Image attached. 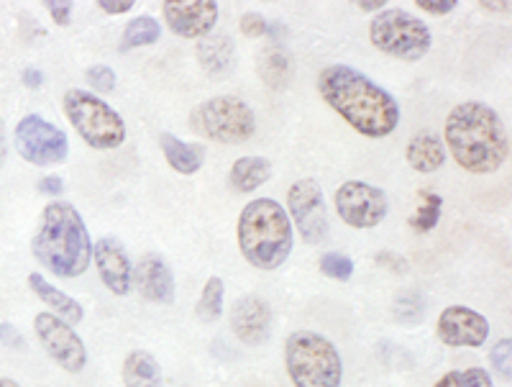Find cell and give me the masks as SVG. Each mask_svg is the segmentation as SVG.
I'll return each instance as SVG.
<instances>
[{"mask_svg":"<svg viewBox=\"0 0 512 387\" xmlns=\"http://www.w3.org/2000/svg\"><path fill=\"white\" fill-rule=\"evenodd\" d=\"M318 93L361 136L382 139L400 126L397 100L354 67H326L318 75Z\"/></svg>","mask_w":512,"mask_h":387,"instance_id":"cell-1","label":"cell"},{"mask_svg":"<svg viewBox=\"0 0 512 387\" xmlns=\"http://www.w3.org/2000/svg\"><path fill=\"white\" fill-rule=\"evenodd\" d=\"M443 147L461 170L472 175H492L510 157V139L502 118L479 100H466L448 113Z\"/></svg>","mask_w":512,"mask_h":387,"instance_id":"cell-2","label":"cell"},{"mask_svg":"<svg viewBox=\"0 0 512 387\" xmlns=\"http://www.w3.org/2000/svg\"><path fill=\"white\" fill-rule=\"evenodd\" d=\"M31 252L57 277H80L93 259L88 229L70 203H49L31 239Z\"/></svg>","mask_w":512,"mask_h":387,"instance_id":"cell-3","label":"cell"},{"mask_svg":"<svg viewBox=\"0 0 512 387\" xmlns=\"http://www.w3.org/2000/svg\"><path fill=\"white\" fill-rule=\"evenodd\" d=\"M239 249L256 270L272 272L292 252V221L272 198H256L241 211Z\"/></svg>","mask_w":512,"mask_h":387,"instance_id":"cell-4","label":"cell"},{"mask_svg":"<svg viewBox=\"0 0 512 387\" xmlns=\"http://www.w3.org/2000/svg\"><path fill=\"white\" fill-rule=\"evenodd\" d=\"M285 367L295 387H341L344 364L336 346L315 331L290 334L285 344Z\"/></svg>","mask_w":512,"mask_h":387,"instance_id":"cell-5","label":"cell"},{"mask_svg":"<svg viewBox=\"0 0 512 387\" xmlns=\"http://www.w3.org/2000/svg\"><path fill=\"white\" fill-rule=\"evenodd\" d=\"M62 108L72 129L93 149H116L126 141V124L105 100L90 90H67Z\"/></svg>","mask_w":512,"mask_h":387,"instance_id":"cell-6","label":"cell"},{"mask_svg":"<svg viewBox=\"0 0 512 387\" xmlns=\"http://www.w3.org/2000/svg\"><path fill=\"white\" fill-rule=\"evenodd\" d=\"M190 129L218 144H244L254 136V111L236 95H216L203 100L190 113Z\"/></svg>","mask_w":512,"mask_h":387,"instance_id":"cell-7","label":"cell"},{"mask_svg":"<svg viewBox=\"0 0 512 387\" xmlns=\"http://www.w3.org/2000/svg\"><path fill=\"white\" fill-rule=\"evenodd\" d=\"M369 39L379 52L390 54L405 62H418L431 52L433 36L431 29L420 21L418 16L400 8L379 11L369 24Z\"/></svg>","mask_w":512,"mask_h":387,"instance_id":"cell-8","label":"cell"},{"mask_svg":"<svg viewBox=\"0 0 512 387\" xmlns=\"http://www.w3.org/2000/svg\"><path fill=\"white\" fill-rule=\"evenodd\" d=\"M13 144H16V152L36 167L59 165L70 154L67 134L36 113L18 121L13 131Z\"/></svg>","mask_w":512,"mask_h":387,"instance_id":"cell-9","label":"cell"},{"mask_svg":"<svg viewBox=\"0 0 512 387\" xmlns=\"http://www.w3.org/2000/svg\"><path fill=\"white\" fill-rule=\"evenodd\" d=\"M333 203H336L338 218L349 223L351 229H374L390 211V200H387L384 190L361 180L344 182L336 190Z\"/></svg>","mask_w":512,"mask_h":387,"instance_id":"cell-10","label":"cell"},{"mask_svg":"<svg viewBox=\"0 0 512 387\" xmlns=\"http://www.w3.org/2000/svg\"><path fill=\"white\" fill-rule=\"evenodd\" d=\"M34 331L39 344L44 346V352L54 359V362L67 370L70 375L85 370L88 364V349L82 344L80 336L75 334L70 323L57 318L54 313H39L34 318Z\"/></svg>","mask_w":512,"mask_h":387,"instance_id":"cell-11","label":"cell"},{"mask_svg":"<svg viewBox=\"0 0 512 387\" xmlns=\"http://www.w3.org/2000/svg\"><path fill=\"white\" fill-rule=\"evenodd\" d=\"M287 216L308 244H320L328 236V213L323 190L315 180H297L287 193Z\"/></svg>","mask_w":512,"mask_h":387,"instance_id":"cell-12","label":"cell"},{"mask_svg":"<svg viewBox=\"0 0 512 387\" xmlns=\"http://www.w3.org/2000/svg\"><path fill=\"white\" fill-rule=\"evenodd\" d=\"M162 16L172 34L182 39H205L218 24V3L213 0H167Z\"/></svg>","mask_w":512,"mask_h":387,"instance_id":"cell-13","label":"cell"},{"mask_svg":"<svg viewBox=\"0 0 512 387\" xmlns=\"http://www.w3.org/2000/svg\"><path fill=\"white\" fill-rule=\"evenodd\" d=\"M438 339L446 346H469L477 349L489 339V321L482 313L466 308V305H448L438 316Z\"/></svg>","mask_w":512,"mask_h":387,"instance_id":"cell-14","label":"cell"},{"mask_svg":"<svg viewBox=\"0 0 512 387\" xmlns=\"http://www.w3.org/2000/svg\"><path fill=\"white\" fill-rule=\"evenodd\" d=\"M231 329L246 346H259L272 334V308L264 298L246 295L236 300L231 311Z\"/></svg>","mask_w":512,"mask_h":387,"instance_id":"cell-15","label":"cell"},{"mask_svg":"<svg viewBox=\"0 0 512 387\" xmlns=\"http://www.w3.org/2000/svg\"><path fill=\"white\" fill-rule=\"evenodd\" d=\"M93 259L105 288L111 290L113 295H121V298L131 293V288H134V267H131L126 252H123L116 239H111V236L100 239L93 247Z\"/></svg>","mask_w":512,"mask_h":387,"instance_id":"cell-16","label":"cell"},{"mask_svg":"<svg viewBox=\"0 0 512 387\" xmlns=\"http://www.w3.org/2000/svg\"><path fill=\"white\" fill-rule=\"evenodd\" d=\"M134 285L149 303L169 305L175 300V277L162 257L144 254L134 267Z\"/></svg>","mask_w":512,"mask_h":387,"instance_id":"cell-17","label":"cell"},{"mask_svg":"<svg viewBox=\"0 0 512 387\" xmlns=\"http://www.w3.org/2000/svg\"><path fill=\"white\" fill-rule=\"evenodd\" d=\"M195 54H198L200 67H203L210 77H216V80L231 75L233 62H236V47H233L231 39L223 34L200 39Z\"/></svg>","mask_w":512,"mask_h":387,"instance_id":"cell-18","label":"cell"},{"mask_svg":"<svg viewBox=\"0 0 512 387\" xmlns=\"http://www.w3.org/2000/svg\"><path fill=\"white\" fill-rule=\"evenodd\" d=\"M405 157H408V165L415 172H436L441 170L443 162H446V147H443L441 136L433 134V131H420L413 139L408 141L405 147Z\"/></svg>","mask_w":512,"mask_h":387,"instance_id":"cell-19","label":"cell"},{"mask_svg":"<svg viewBox=\"0 0 512 387\" xmlns=\"http://www.w3.org/2000/svg\"><path fill=\"white\" fill-rule=\"evenodd\" d=\"M29 288H31V293L39 295L41 303H47L49 308H52L54 316L62 318V321H67L70 326L80 323L82 316H85L82 305L77 303L75 298H70L67 293H62L59 288H54L52 282L44 280L39 272H31V275H29Z\"/></svg>","mask_w":512,"mask_h":387,"instance_id":"cell-20","label":"cell"},{"mask_svg":"<svg viewBox=\"0 0 512 387\" xmlns=\"http://www.w3.org/2000/svg\"><path fill=\"white\" fill-rule=\"evenodd\" d=\"M159 147H162L167 165L180 175H195L205 162V149L200 144H187L175 134L159 136Z\"/></svg>","mask_w":512,"mask_h":387,"instance_id":"cell-21","label":"cell"},{"mask_svg":"<svg viewBox=\"0 0 512 387\" xmlns=\"http://www.w3.org/2000/svg\"><path fill=\"white\" fill-rule=\"evenodd\" d=\"M256 70H259V77L269 88H287L292 80V59L280 44H272V47H267L259 54Z\"/></svg>","mask_w":512,"mask_h":387,"instance_id":"cell-22","label":"cell"},{"mask_svg":"<svg viewBox=\"0 0 512 387\" xmlns=\"http://www.w3.org/2000/svg\"><path fill=\"white\" fill-rule=\"evenodd\" d=\"M272 177V162L264 157H241L231 167V185L239 193H251V190L262 188L264 182Z\"/></svg>","mask_w":512,"mask_h":387,"instance_id":"cell-23","label":"cell"},{"mask_svg":"<svg viewBox=\"0 0 512 387\" xmlns=\"http://www.w3.org/2000/svg\"><path fill=\"white\" fill-rule=\"evenodd\" d=\"M126 387H162V367L149 352H131L123 362Z\"/></svg>","mask_w":512,"mask_h":387,"instance_id":"cell-24","label":"cell"},{"mask_svg":"<svg viewBox=\"0 0 512 387\" xmlns=\"http://www.w3.org/2000/svg\"><path fill=\"white\" fill-rule=\"evenodd\" d=\"M159 36H162V26H159L157 18L139 16L134 18L131 24H126V29H123L121 49L123 52H128V49L149 47V44L159 42Z\"/></svg>","mask_w":512,"mask_h":387,"instance_id":"cell-25","label":"cell"},{"mask_svg":"<svg viewBox=\"0 0 512 387\" xmlns=\"http://www.w3.org/2000/svg\"><path fill=\"white\" fill-rule=\"evenodd\" d=\"M223 295H226V288H223L221 277H210V280L205 282L203 293H200L195 316L203 323H216L223 313Z\"/></svg>","mask_w":512,"mask_h":387,"instance_id":"cell-26","label":"cell"},{"mask_svg":"<svg viewBox=\"0 0 512 387\" xmlns=\"http://www.w3.org/2000/svg\"><path fill=\"white\" fill-rule=\"evenodd\" d=\"M425 308H428V303H425L423 295L415 293V290H405V293L397 295L395 303H392L395 321L405 323V326H415V323L423 321Z\"/></svg>","mask_w":512,"mask_h":387,"instance_id":"cell-27","label":"cell"},{"mask_svg":"<svg viewBox=\"0 0 512 387\" xmlns=\"http://www.w3.org/2000/svg\"><path fill=\"white\" fill-rule=\"evenodd\" d=\"M441 208H443L441 195L428 193V190H425L423 203H420V208L415 211V216L410 218V226H413L415 231H433L438 226V221H441Z\"/></svg>","mask_w":512,"mask_h":387,"instance_id":"cell-28","label":"cell"},{"mask_svg":"<svg viewBox=\"0 0 512 387\" xmlns=\"http://www.w3.org/2000/svg\"><path fill=\"white\" fill-rule=\"evenodd\" d=\"M433 387H495L492 377L482 367H469V370L446 372Z\"/></svg>","mask_w":512,"mask_h":387,"instance_id":"cell-29","label":"cell"},{"mask_svg":"<svg viewBox=\"0 0 512 387\" xmlns=\"http://www.w3.org/2000/svg\"><path fill=\"white\" fill-rule=\"evenodd\" d=\"M320 272L331 277V280L346 282L354 275V262H351V257H346L341 252H328L320 257Z\"/></svg>","mask_w":512,"mask_h":387,"instance_id":"cell-30","label":"cell"},{"mask_svg":"<svg viewBox=\"0 0 512 387\" xmlns=\"http://www.w3.org/2000/svg\"><path fill=\"white\" fill-rule=\"evenodd\" d=\"M510 354H512V339H500L495 346H492V352H489V362L495 367V372L500 377H505L510 382L512 377V367H510Z\"/></svg>","mask_w":512,"mask_h":387,"instance_id":"cell-31","label":"cell"},{"mask_svg":"<svg viewBox=\"0 0 512 387\" xmlns=\"http://www.w3.org/2000/svg\"><path fill=\"white\" fill-rule=\"evenodd\" d=\"M88 77V85L95 90V93H113L116 88V72L105 65H95L85 72Z\"/></svg>","mask_w":512,"mask_h":387,"instance_id":"cell-32","label":"cell"},{"mask_svg":"<svg viewBox=\"0 0 512 387\" xmlns=\"http://www.w3.org/2000/svg\"><path fill=\"white\" fill-rule=\"evenodd\" d=\"M241 34L249 36V39H259V36H264L269 31V24L267 18L262 16V13L256 11H249L241 16Z\"/></svg>","mask_w":512,"mask_h":387,"instance_id":"cell-33","label":"cell"},{"mask_svg":"<svg viewBox=\"0 0 512 387\" xmlns=\"http://www.w3.org/2000/svg\"><path fill=\"white\" fill-rule=\"evenodd\" d=\"M374 262H377L379 267H384L387 272H392V275H405V272L410 270L408 259L400 257V254L395 252H379L377 257H374Z\"/></svg>","mask_w":512,"mask_h":387,"instance_id":"cell-34","label":"cell"},{"mask_svg":"<svg viewBox=\"0 0 512 387\" xmlns=\"http://www.w3.org/2000/svg\"><path fill=\"white\" fill-rule=\"evenodd\" d=\"M49 11V16L57 21V26H67L70 24L72 18V3H67V0H49V3H44Z\"/></svg>","mask_w":512,"mask_h":387,"instance_id":"cell-35","label":"cell"},{"mask_svg":"<svg viewBox=\"0 0 512 387\" xmlns=\"http://www.w3.org/2000/svg\"><path fill=\"white\" fill-rule=\"evenodd\" d=\"M415 6H420V11L431 13V16H446V13L454 11L459 3H456V0H441V3H438V0H418Z\"/></svg>","mask_w":512,"mask_h":387,"instance_id":"cell-36","label":"cell"},{"mask_svg":"<svg viewBox=\"0 0 512 387\" xmlns=\"http://www.w3.org/2000/svg\"><path fill=\"white\" fill-rule=\"evenodd\" d=\"M95 6H98L100 11L111 13V16H121V13H128L134 8V0H98Z\"/></svg>","mask_w":512,"mask_h":387,"instance_id":"cell-37","label":"cell"},{"mask_svg":"<svg viewBox=\"0 0 512 387\" xmlns=\"http://www.w3.org/2000/svg\"><path fill=\"white\" fill-rule=\"evenodd\" d=\"M0 344L11 346V349H21V346H24V339H21L16 326H11V323H0Z\"/></svg>","mask_w":512,"mask_h":387,"instance_id":"cell-38","label":"cell"},{"mask_svg":"<svg viewBox=\"0 0 512 387\" xmlns=\"http://www.w3.org/2000/svg\"><path fill=\"white\" fill-rule=\"evenodd\" d=\"M39 193H44V195L64 193V180L59 175L41 177V180H39Z\"/></svg>","mask_w":512,"mask_h":387,"instance_id":"cell-39","label":"cell"},{"mask_svg":"<svg viewBox=\"0 0 512 387\" xmlns=\"http://www.w3.org/2000/svg\"><path fill=\"white\" fill-rule=\"evenodd\" d=\"M21 80H24L26 88H34V90H39L41 85H44V75H41L36 67H26L24 75H21Z\"/></svg>","mask_w":512,"mask_h":387,"instance_id":"cell-40","label":"cell"},{"mask_svg":"<svg viewBox=\"0 0 512 387\" xmlns=\"http://www.w3.org/2000/svg\"><path fill=\"white\" fill-rule=\"evenodd\" d=\"M8 157V134H6V124L0 121V167L6 165Z\"/></svg>","mask_w":512,"mask_h":387,"instance_id":"cell-41","label":"cell"},{"mask_svg":"<svg viewBox=\"0 0 512 387\" xmlns=\"http://www.w3.org/2000/svg\"><path fill=\"white\" fill-rule=\"evenodd\" d=\"M482 6V11H492V13H510V3H492V0H482L479 3Z\"/></svg>","mask_w":512,"mask_h":387,"instance_id":"cell-42","label":"cell"},{"mask_svg":"<svg viewBox=\"0 0 512 387\" xmlns=\"http://www.w3.org/2000/svg\"><path fill=\"white\" fill-rule=\"evenodd\" d=\"M354 6H359L361 11H382L384 6H387V0H359V3H354Z\"/></svg>","mask_w":512,"mask_h":387,"instance_id":"cell-43","label":"cell"},{"mask_svg":"<svg viewBox=\"0 0 512 387\" xmlns=\"http://www.w3.org/2000/svg\"><path fill=\"white\" fill-rule=\"evenodd\" d=\"M0 387H21V385L13 380H8V377H0Z\"/></svg>","mask_w":512,"mask_h":387,"instance_id":"cell-44","label":"cell"}]
</instances>
